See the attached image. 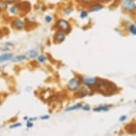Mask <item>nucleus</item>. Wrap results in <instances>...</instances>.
Wrapping results in <instances>:
<instances>
[{
  "label": "nucleus",
  "mask_w": 136,
  "mask_h": 136,
  "mask_svg": "<svg viewBox=\"0 0 136 136\" xmlns=\"http://www.w3.org/2000/svg\"><path fill=\"white\" fill-rule=\"evenodd\" d=\"M9 12L12 14H16L18 12V8L17 6H12L9 9Z\"/></svg>",
  "instance_id": "16"
},
{
  "label": "nucleus",
  "mask_w": 136,
  "mask_h": 136,
  "mask_svg": "<svg viewBox=\"0 0 136 136\" xmlns=\"http://www.w3.org/2000/svg\"><path fill=\"white\" fill-rule=\"evenodd\" d=\"M80 1L83 3H85V4H89L92 0H80Z\"/></svg>",
  "instance_id": "23"
},
{
  "label": "nucleus",
  "mask_w": 136,
  "mask_h": 136,
  "mask_svg": "<svg viewBox=\"0 0 136 136\" xmlns=\"http://www.w3.org/2000/svg\"><path fill=\"white\" fill-rule=\"evenodd\" d=\"M129 30H130V33H131L132 34L135 35L136 34L135 25H134V24H131L130 26H129Z\"/></svg>",
  "instance_id": "14"
},
{
  "label": "nucleus",
  "mask_w": 136,
  "mask_h": 136,
  "mask_svg": "<svg viewBox=\"0 0 136 136\" xmlns=\"http://www.w3.org/2000/svg\"><path fill=\"white\" fill-rule=\"evenodd\" d=\"M63 12H64V14H66V15H69V14L72 12V9H71V7H67L66 9H64Z\"/></svg>",
  "instance_id": "17"
},
{
  "label": "nucleus",
  "mask_w": 136,
  "mask_h": 136,
  "mask_svg": "<svg viewBox=\"0 0 136 136\" xmlns=\"http://www.w3.org/2000/svg\"><path fill=\"white\" fill-rule=\"evenodd\" d=\"M28 54L31 58H35L38 56V51L36 50H30L28 51Z\"/></svg>",
  "instance_id": "13"
},
{
  "label": "nucleus",
  "mask_w": 136,
  "mask_h": 136,
  "mask_svg": "<svg viewBox=\"0 0 136 136\" xmlns=\"http://www.w3.org/2000/svg\"><path fill=\"white\" fill-rule=\"evenodd\" d=\"M46 58L44 56H43V55L39 56L38 57V60H39V61L40 62H44L46 61Z\"/></svg>",
  "instance_id": "19"
},
{
  "label": "nucleus",
  "mask_w": 136,
  "mask_h": 136,
  "mask_svg": "<svg viewBox=\"0 0 136 136\" xmlns=\"http://www.w3.org/2000/svg\"><path fill=\"white\" fill-rule=\"evenodd\" d=\"M57 26L60 30L63 31H68L70 28L69 24L68 23V22H66V20H63V19H60L58 21Z\"/></svg>",
  "instance_id": "2"
},
{
  "label": "nucleus",
  "mask_w": 136,
  "mask_h": 136,
  "mask_svg": "<svg viewBox=\"0 0 136 136\" xmlns=\"http://www.w3.org/2000/svg\"><path fill=\"white\" fill-rule=\"evenodd\" d=\"M68 87L71 91H76L79 87V81L78 79H72L68 84Z\"/></svg>",
  "instance_id": "3"
},
{
  "label": "nucleus",
  "mask_w": 136,
  "mask_h": 136,
  "mask_svg": "<svg viewBox=\"0 0 136 136\" xmlns=\"http://www.w3.org/2000/svg\"><path fill=\"white\" fill-rule=\"evenodd\" d=\"M98 1H99V2H108V1H110V0H98Z\"/></svg>",
  "instance_id": "29"
},
{
  "label": "nucleus",
  "mask_w": 136,
  "mask_h": 136,
  "mask_svg": "<svg viewBox=\"0 0 136 136\" xmlns=\"http://www.w3.org/2000/svg\"><path fill=\"white\" fill-rule=\"evenodd\" d=\"M26 59V56L24 55H19L17 56H15L14 58H12V61L13 62H17V61H22Z\"/></svg>",
  "instance_id": "11"
},
{
  "label": "nucleus",
  "mask_w": 136,
  "mask_h": 136,
  "mask_svg": "<svg viewBox=\"0 0 136 136\" xmlns=\"http://www.w3.org/2000/svg\"><path fill=\"white\" fill-rule=\"evenodd\" d=\"M103 9V6H101L100 5H95L93 6L92 7H91V12H98V11H100L101 9Z\"/></svg>",
  "instance_id": "12"
},
{
  "label": "nucleus",
  "mask_w": 136,
  "mask_h": 136,
  "mask_svg": "<svg viewBox=\"0 0 136 136\" xmlns=\"http://www.w3.org/2000/svg\"><path fill=\"white\" fill-rule=\"evenodd\" d=\"M0 71H1V68H0Z\"/></svg>",
  "instance_id": "30"
},
{
  "label": "nucleus",
  "mask_w": 136,
  "mask_h": 136,
  "mask_svg": "<svg viewBox=\"0 0 136 136\" xmlns=\"http://www.w3.org/2000/svg\"><path fill=\"white\" fill-rule=\"evenodd\" d=\"M109 110V105H102L95 108L93 109V111L95 112H100V111H108Z\"/></svg>",
  "instance_id": "9"
},
{
  "label": "nucleus",
  "mask_w": 136,
  "mask_h": 136,
  "mask_svg": "<svg viewBox=\"0 0 136 136\" xmlns=\"http://www.w3.org/2000/svg\"><path fill=\"white\" fill-rule=\"evenodd\" d=\"M82 108L84 110H86V111H88V110H90V109H91V108H90V107H89L88 105H85V106H84V107L82 106V108Z\"/></svg>",
  "instance_id": "22"
},
{
  "label": "nucleus",
  "mask_w": 136,
  "mask_h": 136,
  "mask_svg": "<svg viewBox=\"0 0 136 136\" xmlns=\"http://www.w3.org/2000/svg\"><path fill=\"white\" fill-rule=\"evenodd\" d=\"M82 81L84 84L88 85V86H93L96 84V79L94 78H91V77H84L82 79Z\"/></svg>",
  "instance_id": "6"
},
{
  "label": "nucleus",
  "mask_w": 136,
  "mask_h": 136,
  "mask_svg": "<svg viewBox=\"0 0 136 136\" xmlns=\"http://www.w3.org/2000/svg\"><path fill=\"white\" fill-rule=\"evenodd\" d=\"M12 54L11 53H3L0 56V63L9 61L12 58Z\"/></svg>",
  "instance_id": "7"
},
{
  "label": "nucleus",
  "mask_w": 136,
  "mask_h": 136,
  "mask_svg": "<svg viewBox=\"0 0 136 136\" xmlns=\"http://www.w3.org/2000/svg\"><path fill=\"white\" fill-rule=\"evenodd\" d=\"M88 94V88L85 86H83L79 89L78 92L76 93V96L78 98H84V97L86 96Z\"/></svg>",
  "instance_id": "4"
},
{
  "label": "nucleus",
  "mask_w": 136,
  "mask_h": 136,
  "mask_svg": "<svg viewBox=\"0 0 136 136\" xmlns=\"http://www.w3.org/2000/svg\"><path fill=\"white\" fill-rule=\"evenodd\" d=\"M21 125H22L21 123H15V124H14L12 125H11V126H10V128H14V127H20Z\"/></svg>",
  "instance_id": "21"
},
{
  "label": "nucleus",
  "mask_w": 136,
  "mask_h": 136,
  "mask_svg": "<svg viewBox=\"0 0 136 136\" xmlns=\"http://www.w3.org/2000/svg\"><path fill=\"white\" fill-rule=\"evenodd\" d=\"M48 118H49L48 115H44V116H41V119H42V120H46V119H48Z\"/></svg>",
  "instance_id": "25"
},
{
  "label": "nucleus",
  "mask_w": 136,
  "mask_h": 136,
  "mask_svg": "<svg viewBox=\"0 0 136 136\" xmlns=\"http://www.w3.org/2000/svg\"><path fill=\"white\" fill-rule=\"evenodd\" d=\"M7 2V3H9V4H12V3H14L16 0H5Z\"/></svg>",
  "instance_id": "26"
},
{
  "label": "nucleus",
  "mask_w": 136,
  "mask_h": 136,
  "mask_svg": "<svg viewBox=\"0 0 136 136\" xmlns=\"http://www.w3.org/2000/svg\"><path fill=\"white\" fill-rule=\"evenodd\" d=\"M45 21L46 22H48V23H49V22H51L52 21V17H50V16H46V17H45Z\"/></svg>",
  "instance_id": "20"
},
{
  "label": "nucleus",
  "mask_w": 136,
  "mask_h": 136,
  "mask_svg": "<svg viewBox=\"0 0 136 136\" xmlns=\"http://www.w3.org/2000/svg\"><path fill=\"white\" fill-rule=\"evenodd\" d=\"M82 106H83V105H82L81 103H78V104H76V105H73V106H71V107H69V108H66V111H72V110H78L79 108H82Z\"/></svg>",
  "instance_id": "10"
},
{
  "label": "nucleus",
  "mask_w": 136,
  "mask_h": 136,
  "mask_svg": "<svg viewBox=\"0 0 136 136\" xmlns=\"http://www.w3.org/2000/svg\"><path fill=\"white\" fill-rule=\"evenodd\" d=\"M12 46V44H11V43H9V42L5 43V46H6V47H7V46Z\"/></svg>",
  "instance_id": "27"
},
{
  "label": "nucleus",
  "mask_w": 136,
  "mask_h": 136,
  "mask_svg": "<svg viewBox=\"0 0 136 136\" xmlns=\"http://www.w3.org/2000/svg\"><path fill=\"white\" fill-rule=\"evenodd\" d=\"M121 5L123 9L127 12H132L135 9V3L133 0H122Z\"/></svg>",
  "instance_id": "1"
},
{
  "label": "nucleus",
  "mask_w": 136,
  "mask_h": 136,
  "mask_svg": "<svg viewBox=\"0 0 136 136\" xmlns=\"http://www.w3.org/2000/svg\"><path fill=\"white\" fill-rule=\"evenodd\" d=\"M32 126H33V124L30 123V122H28V123H27V127H32Z\"/></svg>",
  "instance_id": "28"
},
{
  "label": "nucleus",
  "mask_w": 136,
  "mask_h": 136,
  "mask_svg": "<svg viewBox=\"0 0 136 136\" xmlns=\"http://www.w3.org/2000/svg\"><path fill=\"white\" fill-rule=\"evenodd\" d=\"M54 39L58 43H61L65 39V34H63V32L58 31L54 36Z\"/></svg>",
  "instance_id": "5"
},
{
  "label": "nucleus",
  "mask_w": 136,
  "mask_h": 136,
  "mask_svg": "<svg viewBox=\"0 0 136 136\" xmlns=\"http://www.w3.org/2000/svg\"><path fill=\"white\" fill-rule=\"evenodd\" d=\"M127 118V116L126 115H123L120 118V121H124L125 119Z\"/></svg>",
  "instance_id": "24"
},
{
  "label": "nucleus",
  "mask_w": 136,
  "mask_h": 136,
  "mask_svg": "<svg viewBox=\"0 0 136 136\" xmlns=\"http://www.w3.org/2000/svg\"><path fill=\"white\" fill-rule=\"evenodd\" d=\"M87 16H88V12L86 11H82L80 14V17L81 19H85L86 17H87Z\"/></svg>",
  "instance_id": "18"
},
{
  "label": "nucleus",
  "mask_w": 136,
  "mask_h": 136,
  "mask_svg": "<svg viewBox=\"0 0 136 136\" xmlns=\"http://www.w3.org/2000/svg\"><path fill=\"white\" fill-rule=\"evenodd\" d=\"M7 8V3L4 1H0V10H5Z\"/></svg>",
  "instance_id": "15"
},
{
  "label": "nucleus",
  "mask_w": 136,
  "mask_h": 136,
  "mask_svg": "<svg viewBox=\"0 0 136 136\" xmlns=\"http://www.w3.org/2000/svg\"><path fill=\"white\" fill-rule=\"evenodd\" d=\"M12 26L17 29H22V27L24 26V22L22 21L21 19H16L14 20L12 23Z\"/></svg>",
  "instance_id": "8"
}]
</instances>
